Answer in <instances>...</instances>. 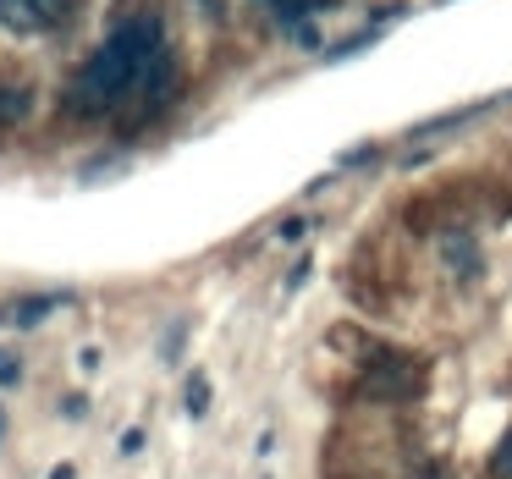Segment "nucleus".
Wrapping results in <instances>:
<instances>
[{"label": "nucleus", "instance_id": "f257e3e1", "mask_svg": "<svg viewBox=\"0 0 512 479\" xmlns=\"http://www.w3.org/2000/svg\"><path fill=\"white\" fill-rule=\"evenodd\" d=\"M171 67V50H166V28H160L155 12H138L127 23H116V34L94 50L89 61L78 67L67 89V105L78 116H105V111H122L144 94L149 78Z\"/></svg>", "mask_w": 512, "mask_h": 479}, {"label": "nucleus", "instance_id": "39448f33", "mask_svg": "<svg viewBox=\"0 0 512 479\" xmlns=\"http://www.w3.org/2000/svg\"><path fill=\"white\" fill-rule=\"evenodd\" d=\"M28 111H34V89H23V83L17 89H0V127H17Z\"/></svg>", "mask_w": 512, "mask_h": 479}, {"label": "nucleus", "instance_id": "0eeeda50", "mask_svg": "<svg viewBox=\"0 0 512 479\" xmlns=\"http://www.w3.org/2000/svg\"><path fill=\"white\" fill-rule=\"evenodd\" d=\"M490 474H496V479H512V424L501 430L496 452H490Z\"/></svg>", "mask_w": 512, "mask_h": 479}, {"label": "nucleus", "instance_id": "f03ea898", "mask_svg": "<svg viewBox=\"0 0 512 479\" xmlns=\"http://www.w3.org/2000/svg\"><path fill=\"white\" fill-rule=\"evenodd\" d=\"M424 358H408V353H369V364H364V391L369 397H419L424 391Z\"/></svg>", "mask_w": 512, "mask_h": 479}, {"label": "nucleus", "instance_id": "7ed1b4c3", "mask_svg": "<svg viewBox=\"0 0 512 479\" xmlns=\"http://www.w3.org/2000/svg\"><path fill=\"white\" fill-rule=\"evenodd\" d=\"M72 0H0V28L6 34H45V28L67 23Z\"/></svg>", "mask_w": 512, "mask_h": 479}, {"label": "nucleus", "instance_id": "20e7f679", "mask_svg": "<svg viewBox=\"0 0 512 479\" xmlns=\"http://www.w3.org/2000/svg\"><path fill=\"white\" fill-rule=\"evenodd\" d=\"M259 6H265V12L276 17L281 28H292V34H303V17H309V12H325L331 0H259Z\"/></svg>", "mask_w": 512, "mask_h": 479}, {"label": "nucleus", "instance_id": "423d86ee", "mask_svg": "<svg viewBox=\"0 0 512 479\" xmlns=\"http://www.w3.org/2000/svg\"><path fill=\"white\" fill-rule=\"evenodd\" d=\"M56 303H61V298H34V303H17V309H6L0 320H12V325H34L39 314H45V309H56Z\"/></svg>", "mask_w": 512, "mask_h": 479}, {"label": "nucleus", "instance_id": "6e6552de", "mask_svg": "<svg viewBox=\"0 0 512 479\" xmlns=\"http://www.w3.org/2000/svg\"><path fill=\"white\" fill-rule=\"evenodd\" d=\"M182 408H188L193 419H199V413L210 408V380H204V375H193V380H188V397H182Z\"/></svg>", "mask_w": 512, "mask_h": 479}]
</instances>
